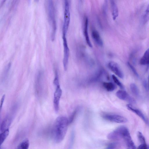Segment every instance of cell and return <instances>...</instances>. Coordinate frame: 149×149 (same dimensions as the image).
<instances>
[{
  "mask_svg": "<svg viewBox=\"0 0 149 149\" xmlns=\"http://www.w3.org/2000/svg\"><path fill=\"white\" fill-rule=\"evenodd\" d=\"M92 37L94 41L98 46L102 47L103 42L98 32L95 30H93L91 33Z\"/></svg>",
  "mask_w": 149,
  "mask_h": 149,
  "instance_id": "obj_13",
  "label": "cell"
},
{
  "mask_svg": "<svg viewBox=\"0 0 149 149\" xmlns=\"http://www.w3.org/2000/svg\"><path fill=\"white\" fill-rule=\"evenodd\" d=\"M5 95H4L2 96V97L1 98V100L0 106V108L1 110L3 106V103L4 102V100H5Z\"/></svg>",
  "mask_w": 149,
  "mask_h": 149,
  "instance_id": "obj_28",
  "label": "cell"
},
{
  "mask_svg": "<svg viewBox=\"0 0 149 149\" xmlns=\"http://www.w3.org/2000/svg\"><path fill=\"white\" fill-rule=\"evenodd\" d=\"M79 109L80 108L79 107H77L72 113L69 118L68 119L69 124L73 122L79 111Z\"/></svg>",
  "mask_w": 149,
  "mask_h": 149,
  "instance_id": "obj_22",
  "label": "cell"
},
{
  "mask_svg": "<svg viewBox=\"0 0 149 149\" xmlns=\"http://www.w3.org/2000/svg\"><path fill=\"white\" fill-rule=\"evenodd\" d=\"M9 132V129H6L0 133V145L4 142L8 137Z\"/></svg>",
  "mask_w": 149,
  "mask_h": 149,
  "instance_id": "obj_20",
  "label": "cell"
},
{
  "mask_svg": "<svg viewBox=\"0 0 149 149\" xmlns=\"http://www.w3.org/2000/svg\"><path fill=\"white\" fill-rule=\"evenodd\" d=\"M142 20L144 24L149 21V3L143 14Z\"/></svg>",
  "mask_w": 149,
  "mask_h": 149,
  "instance_id": "obj_19",
  "label": "cell"
},
{
  "mask_svg": "<svg viewBox=\"0 0 149 149\" xmlns=\"http://www.w3.org/2000/svg\"><path fill=\"white\" fill-rule=\"evenodd\" d=\"M139 63L142 65H147L149 67V48L146 50L141 58Z\"/></svg>",
  "mask_w": 149,
  "mask_h": 149,
  "instance_id": "obj_15",
  "label": "cell"
},
{
  "mask_svg": "<svg viewBox=\"0 0 149 149\" xmlns=\"http://www.w3.org/2000/svg\"><path fill=\"white\" fill-rule=\"evenodd\" d=\"M66 36L63 35L62 37L63 46V64L64 69L65 71H66L67 69L70 55V50Z\"/></svg>",
  "mask_w": 149,
  "mask_h": 149,
  "instance_id": "obj_6",
  "label": "cell"
},
{
  "mask_svg": "<svg viewBox=\"0 0 149 149\" xmlns=\"http://www.w3.org/2000/svg\"><path fill=\"white\" fill-rule=\"evenodd\" d=\"M116 144L115 143H109L105 149H115Z\"/></svg>",
  "mask_w": 149,
  "mask_h": 149,
  "instance_id": "obj_26",
  "label": "cell"
},
{
  "mask_svg": "<svg viewBox=\"0 0 149 149\" xmlns=\"http://www.w3.org/2000/svg\"><path fill=\"white\" fill-rule=\"evenodd\" d=\"M64 22L63 27V35H66L70 21V5L69 1H64Z\"/></svg>",
  "mask_w": 149,
  "mask_h": 149,
  "instance_id": "obj_4",
  "label": "cell"
},
{
  "mask_svg": "<svg viewBox=\"0 0 149 149\" xmlns=\"http://www.w3.org/2000/svg\"><path fill=\"white\" fill-rule=\"evenodd\" d=\"M55 87L56 89L54 95L53 104L54 110L57 112L59 109V102L62 94V90L60 85Z\"/></svg>",
  "mask_w": 149,
  "mask_h": 149,
  "instance_id": "obj_7",
  "label": "cell"
},
{
  "mask_svg": "<svg viewBox=\"0 0 149 149\" xmlns=\"http://www.w3.org/2000/svg\"><path fill=\"white\" fill-rule=\"evenodd\" d=\"M88 18L86 17L84 22V33L85 40L87 44L90 47H92V45L90 40L88 33Z\"/></svg>",
  "mask_w": 149,
  "mask_h": 149,
  "instance_id": "obj_12",
  "label": "cell"
},
{
  "mask_svg": "<svg viewBox=\"0 0 149 149\" xmlns=\"http://www.w3.org/2000/svg\"><path fill=\"white\" fill-rule=\"evenodd\" d=\"M127 109L139 116L147 125H149V121L145 115L139 109L134 107L131 104L126 105Z\"/></svg>",
  "mask_w": 149,
  "mask_h": 149,
  "instance_id": "obj_10",
  "label": "cell"
},
{
  "mask_svg": "<svg viewBox=\"0 0 149 149\" xmlns=\"http://www.w3.org/2000/svg\"><path fill=\"white\" fill-rule=\"evenodd\" d=\"M148 86L149 88V75L148 77Z\"/></svg>",
  "mask_w": 149,
  "mask_h": 149,
  "instance_id": "obj_29",
  "label": "cell"
},
{
  "mask_svg": "<svg viewBox=\"0 0 149 149\" xmlns=\"http://www.w3.org/2000/svg\"><path fill=\"white\" fill-rule=\"evenodd\" d=\"M110 5L113 19L115 20L118 15V6L113 0L110 1Z\"/></svg>",
  "mask_w": 149,
  "mask_h": 149,
  "instance_id": "obj_14",
  "label": "cell"
},
{
  "mask_svg": "<svg viewBox=\"0 0 149 149\" xmlns=\"http://www.w3.org/2000/svg\"><path fill=\"white\" fill-rule=\"evenodd\" d=\"M137 149H149L147 143L141 144Z\"/></svg>",
  "mask_w": 149,
  "mask_h": 149,
  "instance_id": "obj_27",
  "label": "cell"
},
{
  "mask_svg": "<svg viewBox=\"0 0 149 149\" xmlns=\"http://www.w3.org/2000/svg\"><path fill=\"white\" fill-rule=\"evenodd\" d=\"M107 66L118 77L121 79L124 77L123 73L119 66L116 63L113 61H110L108 63Z\"/></svg>",
  "mask_w": 149,
  "mask_h": 149,
  "instance_id": "obj_8",
  "label": "cell"
},
{
  "mask_svg": "<svg viewBox=\"0 0 149 149\" xmlns=\"http://www.w3.org/2000/svg\"><path fill=\"white\" fill-rule=\"evenodd\" d=\"M103 85L106 90L109 92L113 91L116 87L115 84L111 82H104Z\"/></svg>",
  "mask_w": 149,
  "mask_h": 149,
  "instance_id": "obj_17",
  "label": "cell"
},
{
  "mask_svg": "<svg viewBox=\"0 0 149 149\" xmlns=\"http://www.w3.org/2000/svg\"><path fill=\"white\" fill-rule=\"evenodd\" d=\"M0 149H4L3 148H1H1H0Z\"/></svg>",
  "mask_w": 149,
  "mask_h": 149,
  "instance_id": "obj_30",
  "label": "cell"
},
{
  "mask_svg": "<svg viewBox=\"0 0 149 149\" xmlns=\"http://www.w3.org/2000/svg\"><path fill=\"white\" fill-rule=\"evenodd\" d=\"M29 146V140L28 139H25L19 143L16 149H28Z\"/></svg>",
  "mask_w": 149,
  "mask_h": 149,
  "instance_id": "obj_16",
  "label": "cell"
},
{
  "mask_svg": "<svg viewBox=\"0 0 149 149\" xmlns=\"http://www.w3.org/2000/svg\"><path fill=\"white\" fill-rule=\"evenodd\" d=\"M127 65L131 71L137 77H139V75L134 67L129 62L127 63Z\"/></svg>",
  "mask_w": 149,
  "mask_h": 149,
  "instance_id": "obj_25",
  "label": "cell"
},
{
  "mask_svg": "<svg viewBox=\"0 0 149 149\" xmlns=\"http://www.w3.org/2000/svg\"><path fill=\"white\" fill-rule=\"evenodd\" d=\"M130 88L131 92L135 96H138L139 94V91L137 86L134 83H131L130 85Z\"/></svg>",
  "mask_w": 149,
  "mask_h": 149,
  "instance_id": "obj_21",
  "label": "cell"
},
{
  "mask_svg": "<svg viewBox=\"0 0 149 149\" xmlns=\"http://www.w3.org/2000/svg\"><path fill=\"white\" fill-rule=\"evenodd\" d=\"M104 71L101 69L98 71L90 79L91 82H95L98 81L102 75Z\"/></svg>",
  "mask_w": 149,
  "mask_h": 149,
  "instance_id": "obj_18",
  "label": "cell"
},
{
  "mask_svg": "<svg viewBox=\"0 0 149 149\" xmlns=\"http://www.w3.org/2000/svg\"><path fill=\"white\" fill-rule=\"evenodd\" d=\"M102 117L106 120L117 123H125L127 121L125 117L117 114L105 113Z\"/></svg>",
  "mask_w": 149,
  "mask_h": 149,
  "instance_id": "obj_5",
  "label": "cell"
},
{
  "mask_svg": "<svg viewBox=\"0 0 149 149\" xmlns=\"http://www.w3.org/2000/svg\"><path fill=\"white\" fill-rule=\"evenodd\" d=\"M129 132L128 128L124 126H120L109 133L107 138L111 140H118L123 139L124 137Z\"/></svg>",
  "mask_w": 149,
  "mask_h": 149,
  "instance_id": "obj_3",
  "label": "cell"
},
{
  "mask_svg": "<svg viewBox=\"0 0 149 149\" xmlns=\"http://www.w3.org/2000/svg\"><path fill=\"white\" fill-rule=\"evenodd\" d=\"M47 12L49 21L52 27L51 38L52 41L55 39L56 30L55 9L53 1L48 0L47 2Z\"/></svg>",
  "mask_w": 149,
  "mask_h": 149,
  "instance_id": "obj_2",
  "label": "cell"
},
{
  "mask_svg": "<svg viewBox=\"0 0 149 149\" xmlns=\"http://www.w3.org/2000/svg\"><path fill=\"white\" fill-rule=\"evenodd\" d=\"M112 77L114 82L121 89H124V86L122 84L115 75L113 74L112 75Z\"/></svg>",
  "mask_w": 149,
  "mask_h": 149,
  "instance_id": "obj_24",
  "label": "cell"
},
{
  "mask_svg": "<svg viewBox=\"0 0 149 149\" xmlns=\"http://www.w3.org/2000/svg\"><path fill=\"white\" fill-rule=\"evenodd\" d=\"M69 124L68 119L65 116H60L56 119L52 129V135L54 142H61L67 132Z\"/></svg>",
  "mask_w": 149,
  "mask_h": 149,
  "instance_id": "obj_1",
  "label": "cell"
},
{
  "mask_svg": "<svg viewBox=\"0 0 149 149\" xmlns=\"http://www.w3.org/2000/svg\"><path fill=\"white\" fill-rule=\"evenodd\" d=\"M138 139L141 144L146 143V139L141 132L138 131L137 133Z\"/></svg>",
  "mask_w": 149,
  "mask_h": 149,
  "instance_id": "obj_23",
  "label": "cell"
},
{
  "mask_svg": "<svg viewBox=\"0 0 149 149\" xmlns=\"http://www.w3.org/2000/svg\"><path fill=\"white\" fill-rule=\"evenodd\" d=\"M116 96L120 99L127 101L131 104L136 103V101L134 99L124 90H118L116 92Z\"/></svg>",
  "mask_w": 149,
  "mask_h": 149,
  "instance_id": "obj_9",
  "label": "cell"
},
{
  "mask_svg": "<svg viewBox=\"0 0 149 149\" xmlns=\"http://www.w3.org/2000/svg\"><path fill=\"white\" fill-rule=\"evenodd\" d=\"M12 117L7 114L3 120L0 125V133L5 130L9 129L12 121Z\"/></svg>",
  "mask_w": 149,
  "mask_h": 149,
  "instance_id": "obj_11",
  "label": "cell"
}]
</instances>
